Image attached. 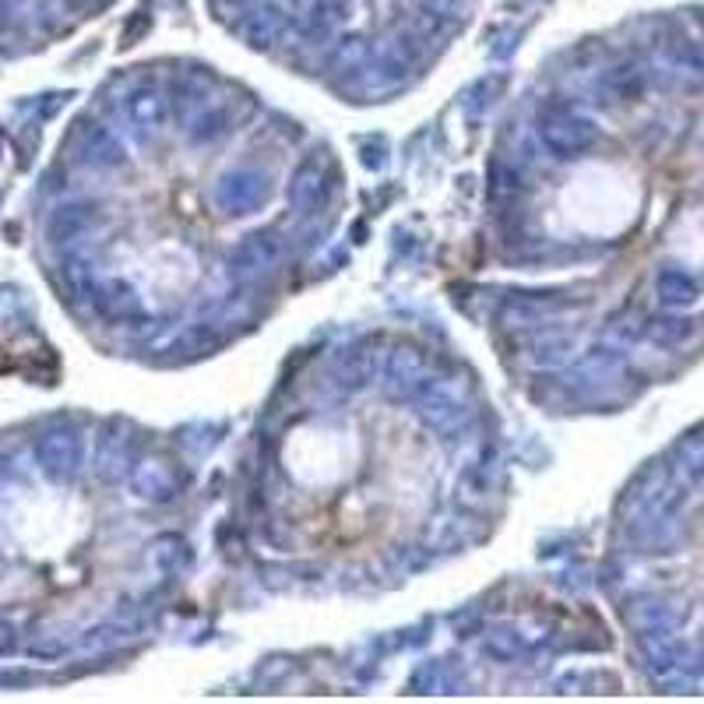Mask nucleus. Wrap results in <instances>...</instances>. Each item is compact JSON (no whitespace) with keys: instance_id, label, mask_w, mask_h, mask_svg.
I'll return each instance as SVG.
<instances>
[{"instance_id":"obj_1","label":"nucleus","mask_w":704,"mask_h":704,"mask_svg":"<svg viewBox=\"0 0 704 704\" xmlns=\"http://www.w3.org/2000/svg\"><path fill=\"white\" fill-rule=\"evenodd\" d=\"M437 415L374 384L324 388L286 408L265 451V542L335 574L426 546L447 486L469 476Z\"/></svg>"}]
</instances>
